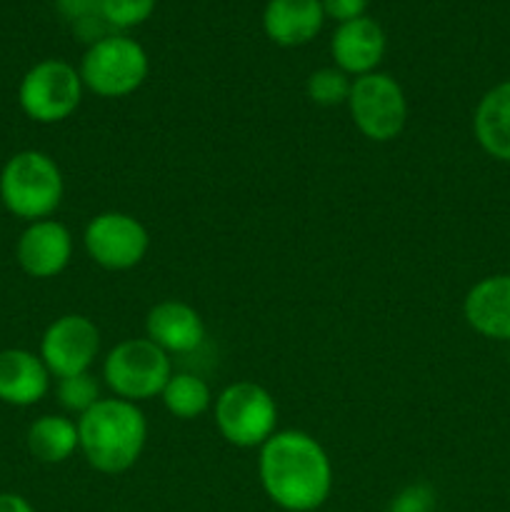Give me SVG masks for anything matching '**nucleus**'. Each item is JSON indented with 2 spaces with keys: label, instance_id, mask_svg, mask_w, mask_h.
I'll use <instances>...</instances> for the list:
<instances>
[{
  "label": "nucleus",
  "instance_id": "8",
  "mask_svg": "<svg viewBox=\"0 0 510 512\" xmlns=\"http://www.w3.org/2000/svg\"><path fill=\"white\" fill-rule=\"evenodd\" d=\"M355 128L373 143H390L408 123V100L398 80L388 73L360 75L350 85L348 103Z\"/></svg>",
  "mask_w": 510,
  "mask_h": 512
},
{
  "label": "nucleus",
  "instance_id": "1",
  "mask_svg": "<svg viewBox=\"0 0 510 512\" xmlns=\"http://www.w3.org/2000/svg\"><path fill=\"white\" fill-rule=\"evenodd\" d=\"M258 475L265 495L285 512L323 508L333 490V463L303 430H278L260 448Z\"/></svg>",
  "mask_w": 510,
  "mask_h": 512
},
{
  "label": "nucleus",
  "instance_id": "10",
  "mask_svg": "<svg viewBox=\"0 0 510 512\" xmlns=\"http://www.w3.org/2000/svg\"><path fill=\"white\" fill-rule=\"evenodd\" d=\"M100 353V330L90 318L78 313L63 315L53 320L40 340V360L50 375L68 378V375L88 373Z\"/></svg>",
  "mask_w": 510,
  "mask_h": 512
},
{
  "label": "nucleus",
  "instance_id": "14",
  "mask_svg": "<svg viewBox=\"0 0 510 512\" xmlns=\"http://www.w3.org/2000/svg\"><path fill=\"white\" fill-rule=\"evenodd\" d=\"M465 320L475 333L493 340H510V275H490L468 290Z\"/></svg>",
  "mask_w": 510,
  "mask_h": 512
},
{
  "label": "nucleus",
  "instance_id": "11",
  "mask_svg": "<svg viewBox=\"0 0 510 512\" xmlns=\"http://www.w3.org/2000/svg\"><path fill=\"white\" fill-rule=\"evenodd\" d=\"M15 258L30 278H55L73 258V235L58 220H35L20 233Z\"/></svg>",
  "mask_w": 510,
  "mask_h": 512
},
{
  "label": "nucleus",
  "instance_id": "2",
  "mask_svg": "<svg viewBox=\"0 0 510 512\" xmlns=\"http://www.w3.org/2000/svg\"><path fill=\"white\" fill-rule=\"evenodd\" d=\"M80 450L93 470L120 475L140 460L148 440V420L138 403L100 398L78 418Z\"/></svg>",
  "mask_w": 510,
  "mask_h": 512
},
{
  "label": "nucleus",
  "instance_id": "3",
  "mask_svg": "<svg viewBox=\"0 0 510 512\" xmlns=\"http://www.w3.org/2000/svg\"><path fill=\"white\" fill-rule=\"evenodd\" d=\"M65 183L58 163L40 150H23L0 173V200L20 220H45L58 210Z\"/></svg>",
  "mask_w": 510,
  "mask_h": 512
},
{
  "label": "nucleus",
  "instance_id": "26",
  "mask_svg": "<svg viewBox=\"0 0 510 512\" xmlns=\"http://www.w3.org/2000/svg\"><path fill=\"white\" fill-rule=\"evenodd\" d=\"M0 512H35V508L23 495L0 493Z\"/></svg>",
  "mask_w": 510,
  "mask_h": 512
},
{
  "label": "nucleus",
  "instance_id": "7",
  "mask_svg": "<svg viewBox=\"0 0 510 512\" xmlns=\"http://www.w3.org/2000/svg\"><path fill=\"white\" fill-rule=\"evenodd\" d=\"M83 80L70 63L48 58L35 63L23 75L18 88V103L30 120L43 125L63 123L78 110L83 100Z\"/></svg>",
  "mask_w": 510,
  "mask_h": 512
},
{
  "label": "nucleus",
  "instance_id": "4",
  "mask_svg": "<svg viewBox=\"0 0 510 512\" xmlns=\"http://www.w3.org/2000/svg\"><path fill=\"white\" fill-rule=\"evenodd\" d=\"M148 53L128 35H108L88 45L80 60V80L98 98H125L148 78Z\"/></svg>",
  "mask_w": 510,
  "mask_h": 512
},
{
  "label": "nucleus",
  "instance_id": "9",
  "mask_svg": "<svg viewBox=\"0 0 510 512\" xmlns=\"http://www.w3.org/2000/svg\"><path fill=\"white\" fill-rule=\"evenodd\" d=\"M90 260L105 270H130L143 263L150 248L148 228L135 215L105 210L90 218L83 233Z\"/></svg>",
  "mask_w": 510,
  "mask_h": 512
},
{
  "label": "nucleus",
  "instance_id": "17",
  "mask_svg": "<svg viewBox=\"0 0 510 512\" xmlns=\"http://www.w3.org/2000/svg\"><path fill=\"white\" fill-rule=\"evenodd\" d=\"M473 130L490 158L510 163V80L495 85L480 98Z\"/></svg>",
  "mask_w": 510,
  "mask_h": 512
},
{
  "label": "nucleus",
  "instance_id": "22",
  "mask_svg": "<svg viewBox=\"0 0 510 512\" xmlns=\"http://www.w3.org/2000/svg\"><path fill=\"white\" fill-rule=\"evenodd\" d=\"M158 0H103V18L113 30L135 28L153 15Z\"/></svg>",
  "mask_w": 510,
  "mask_h": 512
},
{
  "label": "nucleus",
  "instance_id": "25",
  "mask_svg": "<svg viewBox=\"0 0 510 512\" xmlns=\"http://www.w3.org/2000/svg\"><path fill=\"white\" fill-rule=\"evenodd\" d=\"M60 15L68 18L70 23H78V20L93 18V15H103L100 8H103V0H55Z\"/></svg>",
  "mask_w": 510,
  "mask_h": 512
},
{
  "label": "nucleus",
  "instance_id": "18",
  "mask_svg": "<svg viewBox=\"0 0 510 512\" xmlns=\"http://www.w3.org/2000/svg\"><path fill=\"white\" fill-rule=\"evenodd\" d=\"M28 450L40 463H65L80 450L78 423L65 415H43L28 428Z\"/></svg>",
  "mask_w": 510,
  "mask_h": 512
},
{
  "label": "nucleus",
  "instance_id": "16",
  "mask_svg": "<svg viewBox=\"0 0 510 512\" xmlns=\"http://www.w3.org/2000/svg\"><path fill=\"white\" fill-rule=\"evenodd\" d=\"M323 20L325 10L320 0H268L263 28L275 45L298 48L320 33Z\"/></svg>",
  "mask_w": 510,
  "mask_h": 512
},
{
  "label": "nucleus",
  "instance_id": "12",
  "mask_svg": "<svg viewBox=\"0 0 510 512\" xmlns=\"http://www.w3.org/2000/svg\"><path fill=\"white\" fill-rule=\"evenodd\" d=\"M145 338L153 340L168 355H185L200 348L205 340V323L193 305L183 300H163L148 310Z\"/></svg>",
  "mask_w": 510,
  "mask_h": 512
},
{
  "label": "nucleus",
  "instance_id": "24",
  "mask_svg": "<svg viewBox=\"0 0 510 512\" xmlns=\"http://www.w3.org/2000/svg\"><path fill=\"white\" fill-rule=\"evenodd\" d=\"M325 10V18H333L338 23L363 18L368 10V0H320Z\"/></svg>",
  "mask_w": 510,
  "mask_h": 512
},
{
  "label": "nucleus",
  "instance_id": "23",
  "mask_svg": "<svg viewBox=\"0 0 510 512\" xmlns=\"http://www.w3.org/2000/svg\"><path fill=\"white\" fill-rule=\"evenodd\" d=\"M385 512H435V490L425 483H413L390 500Z\"/></svg>",
  "mask_w": 510,
  "mask_h": 512
},
{
  "label": "nucleus",
  "instance_id": "19",
  "mask_svg": "<svg viewBox=\"0 0 510 512\" xmlns=\"http://www.w3.org/2000/svg\"><path fill=\"white\" fill-rule=\"evenodd\" d=\"M165 410L178 420H195L213 405V393L203 378L193 373H173L160 393Z\"/></svg>",
  "mask_w": 510,
  "mask_h": 512
},
{
  "label": "nucleus",
  "instance_id": "20",
  "mask_svg": "<svg viewBox=\"0 0 510 512\" xmlns=\"http://www.w3.org/2000/svg\"><path fill=\"white\" fill-rule=\"evenodd\" d=\"M350 85L353 80L338 68H320L315 73L308 75V83H305V93L313 100L315 105H323V108H335V105L348 103Z\"/></svg>",
  "mask_w": 510,
  "mask_h": 512
},
{
  "label": "nucleus",
  "instance_id": "21",
  "mask_svg": "<svg viewBox=\"0 0 510 512\" xmlns=\"http://www.w3.org/2000/svg\"><path fill=\"white\" fill-rule=\"evenodd\" d=\"M100 400V385L98 380L88 373L68 375V378L58 380V403L63 405L68 413H88L95 403Z\"/></svg>",
  "mask_w": 510,
  "mask_h": 512
},
{
  "label": "nucleus",
  "instance_id": "15",
  "mask_svg": "<svg viewBox=\"0 0 510 512\" xmlns=\"http://www.w3.org/2000/svg\"><path fill=\"white\" fill-rule=\"evenodd\" d=\"M50 388V370L30 350H0V400L15 408L40 403Z\"/></svg>",
  "mask_w": 510,
  "mask_h": 512
},
{
  "label": "nucleus",
  "instance_id": "6",
  "mask_svg": "<svg viewBox=\"0 0 510 512\" xmlns=\"http://www.w3.org/2000/svg\"><path fill=\"white\" fill-rule=\"evenodd\" d=\"M173 375V363L165 350L148 338H130L115 345L103 363L105 385L115 398L143 403L163 393Z\"/></svg>",
  "mask_w": 510,
  "mask_h": 512
},
{
  "label": "nucleus",
  "instance_id": "13",
  "mask_svg": "<svg viewBox=\"0 0 510 512\" xmlns=\"http://www.w3.org/2000/svg\"><path fill=\"white\" fill-rule=\"evenodd\" d=\"M335 68L345 75H368L375 73L385 55V33L373 18H355L340 23L330 40Z\"/></svg>",
  "mask_w": 510,
  "mask_h": 512
},
{
  "label": "nucleus",
  "instance_id": "5",
  "mask_svg": "<svg viewBox=\"0 0 510 512\" xmlns=\"http://www.w3.org/2000/svg\"><path fill=\"white\" fill-rule=\"evenodd\" d=\"M215 425L235 448H263L278 433V403L263 385L240 380L215 398Z\"/></svg>",
  "mask_w": 510,
  "mask_h": 512
}]
</instances>
